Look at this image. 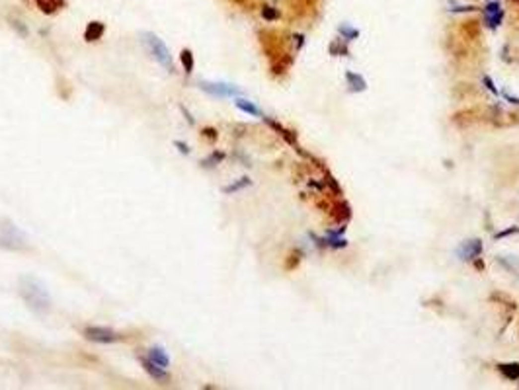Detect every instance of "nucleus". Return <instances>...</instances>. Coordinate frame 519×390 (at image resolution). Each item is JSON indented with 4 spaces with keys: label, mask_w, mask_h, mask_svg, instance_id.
<instances>
[{
    "label": "nucleus",
    "mask_w": 519,
    "mask_h": 390,
    "mask_svg": "<svg viewBox=\"0 0 519 390\" xmlns=\"http://www.w3.org/2000/svg\"><path fill=\"white\" fill-rule=\"evenodd\" d=\"M262 51L270 63V73L272 77L281 78L287 75V71L293 65V55L289 51V41L281 31L275 29H260L258 33Z\"/></svg>",
    "instance_id": "f257e3e1"
},
{
    "label": "nucleus",
    "mask_w": 519,
    "mask_h": 390,
    "mask_svg": "<svg viewBox=\"0 0 519 390\" xmlns=\"http://www.w3.org/2000/svg\"><path fill=\"white\" fill-rule=\"evenodd\" d=\"M18 293H20V297L24 299V303L27 307L33 312H37V314H45L51 309V297H49L47 289L35 277H29V275L20 277Z\"/></svg>",
    "instance_id": "f03ea898"
},
{
    "label": "nucleus",
    "mask_w": 519,
    "mask_h": 390,
    "mask_svg": "<svg viewBox=\"0 0 519 390\" xmlns=\"http://www.w3.org/2000/svg\"><path fill=\"white\" fill-rule=\"evenodd\" d=\"M498 109L496 107H490V105H472V107H466V109H459L457 113H453V123L457 127H472V125H478V123H484V121H492L498 117Z\"/></svg>",
    "instance_id": "7ed1b4c3"
},
{
    "label": "nucleus",
    "mask_w": 519,
    "mask_h": 390,
    "mask_svg": "<svg viewBox=\"0 0 519 390\" xmlns=\"http://www.w3.org/2000/svg\"><path fill=\"white\" fill-rule=\"evenodd\" d=\"M141 41L145 45V49L148 51V55L162 67L168 73H174V63H172V55H170V49L166 47L162 39L152 33V31H143L141 33Z\"/></svg>",
    "instance_id": "20e7f679"
},
{
    "label": "nucleus",
    "mask_w": 519,
    "mask_h": 390,
    "mask_svg": "<svg viewBox=\"0 0 519 390\" xmlns=\"http://www.w3.org/2000/svg\"><path fill=\"white\" fill-rule=\"evenodd\" d=\"M0 248L10 252H24L29 248L27 236L8 219L0 221Z\"/></svg>",
    "instance_id": "39448f33"
},
{
    "label": "nucleus",
    "mask_w": 519,
    "mask_h": 390,
    "mask_svg": "<svg viewBox=\"0 0 519 390\" xmlns=\"http://www.w3.org/2000/svg\"><path fill=\"white\" fill-rule=\"evenodd\" d=\"M82 336L86 339H90V341H94V343H117V341H121V334H117L115 330H111V328H106V326H86L84 330H82Z\"/></svg>",
    "instance_id": "423d86ee"
},
{
    "label": "nucleus",
    "mask_w": 519,
    "mask_h": 390,
    "mask_svg": "<svg viewBox=\"0 0 519 390\" xmlns=\"http://www.w3.org/2000/svg\"><path fill=\"white\" fill-rule=\"evenodd\" d=\"M199 88L203 90V92H207V94H211V96H219V98H228V96H236V94H240L234 86H230V84H222V82H199Z\"/></svg>",
    "instance_id": "0eeeda50"
},
{
    "label": "nucleus",
    "mask_w": 519,
    "mask_h": 390,
    "mask_svg": "<svg viewBox=\"0 0 519 390\" xmlns=\"http://www.w3.org/2000/svg\"><path fill=\"white\" fill-rule=\"evenodd\" d=\"M139 363L143 367V371H145L152 381H156V383H166V381L170 379V375L166 373V369L158 367L156 363H152L147 355H139Z\"/></svg>",
    "instance_id": "6e6552de"
},
{
    "label": "nucleus",
    "mask_w": 519,
    "mask_h": 390,
    "mask_svg": "<svg viewBox=\"0 0 519 390\" xmlns=\"http://www.w3.org/2000/svg\"><path fill=\"white\" fill-rule=\"evenodd\" d=\"M262 119H264V121H266V123H268V125H270V127H272V129L275 131V133H277V135H279L281 139H285V143H287V145H291V147H293L295 151H299V153H302V151H300V147H299V143H297V135H295L293 131H289L287 127H283L281 123L273 121V119H270V117H266V115H264Z\"/></svg>",
    "instance_id": "1a4fd4ad"
},
{
    "label": "nucleus",
    "mask_w": 519,
    "mask_h": 390,
    "mask_svg": "<svg viewBox=\"0 0 519 390\" xmlns=\"http://www.w3.org/2000/svg\"><path fill=\"white\" fill-rule=\"evenodd\" d=\"M104 33H106V26H104L102 22L94 20V22H90V24L86 26V29H84V39H86L88 43L100 41V39L104 37Z\"/></svg>",
    "instance_id": "9d476101"
},
{
    "label": "nucleus",
    "mask_w": 519,
    "mask_h": 390,
    "mask_svg": "<svg viewBox=\"0 0 519 390\" xmlns=\"http://www.w3.org/2000/svg\"><path fill=\"white\" fill-rule=\"evenodd\" d=\"M147 357H148L152 363H156L158 367H162V369H168V367H170V357H168L166 349H164V347H160V345H154V347H150V349H148V353H147Z\"/></svg>",
    "instance_id": "9b49d317"
},
{
    "label": "nucleus",
    "mask_w": 519,
    "mask_h": 390,
    "mask_svg": "<svg viewBox=\"0 0 519 390\" xmlns=\"http://www.w3.org/2000/svg\"><path fill=\"white\" fill-rule=\"evenodd\" d=\"M486 14H488V24L492 27H498L502 24V18H504V12L500 10V6H498V2H492L486 6Z\"/></svg>",
    "instance_id": "f8f14e48"
},
{
    "label": "nucleus",
    "mask_w": 519,
    "mask_h": 390,
    "mask_svg": "<svg viewBox=\"0 0 519 390\" xmlns=\"http://www.w3.org/2000/svg\"><path fill=\"white\" fill-rule=\"evenodd\" d=\"M234 105L240 109V111H244L248 115H254V117H264V113H262V109L258 107V105H254L252 102H248V100H242V98H238Z\"/></svg>",
    "instance_id": "ddd939ff"
},
{
    "label": "nucleus",
    "mask_w": 519,
    "mask_h": 390,
    "mask_svg": "<svg viewBox=\"0 0 519 390\" xmlns=\"http://www.w3.org/2000/svg\"><path fill=\"white\" fill-rule=\"evenodd\" d=\"M300 260H302V252L295 248V250H291V252L287 254V258H285V261H283V267H285L287 271H293V269L300 263Z\"/></svg>",
    "instance_id": "4468645a"
},
{
    "label": "nucleus",
    "mask_w": 519,
    "mask_h": 390,
    "mask_svg": "<svg viewBox=\"0 0 519 390\" xmlns=\"http://www.w3.org/2000/svg\"><path fill=\"white\" fill-rule=\"evenodd\" d=\"M180 61H182V67H184L186 75H191V73H193V67H195V59H193L191 49H182V53H180Z\"/></svg>",
    "instance_id": "2eb2a0df"
},
{
    "label": "nucleus",
    "mask_w": 519,
    "mask_h": 390,
    "mask_svg": "<svg viewBox=\"0 0 519 390\" xmlns=\"http://www.w3.org/2000/svg\"><path fill=\"white\" fill-rule=\"evenodd\" d=\"M500 373L510 379V381H518L519 379V363H506L500 365Z\"/></svg>",
    "instance_id": "dca6fc26"
},
{
    "label": "nucleus",
    "mask_w": 519,
    "mask_h": 390,
    "mask_svg": "<svg viewBox=\"0 0 519 390\" xmlns=\"http://www.w3.org/2000/svg\"><path fill=\"white\" fill-rule=\"evenodd\" d=\"M224 160V153H221V151H213L211 155L207 156V158H203V166L205 168H213V166H217V164H221Z\"/></svg>",
    "instance_id": "f3484780"
},
{
    "label": "nucleus",
    "mask_w": 519,
    "mask_h": 390,
    "mask_svg": "<svg viewBox=\"0 0 519 390\" xmlns=\"http://www.w3.org/2000/svg\"><path fill=\"white\" fill-rule=\"evenodd\" d=\"M248 185H252L250 178H240L238 182L230 183V185H224V187H222V191H224V193H236V191L244 189V187H248Z\"/></svg>",
    "instance_id": "a211bd4d"
},
{
    "label": "nucleus",
    "mask_w": 519,
    "mask_h": 390,
    "mask_svg": "<svg viewBox=\"0 0 519 390\" xmlns=\"http://www.w3.org/2000/svg\"><path fill=\"white\" fill-rule=\"evenodd\" d=\"M346 78L352 82V90L354 92H361V90H365V80L359 77V75H354V73H348Z\"/></svg>",
    "instance_id": "6ab92c4d"
},
{
    "label": "nucleus",
    "mask_w": 519,
    "mask_h": 390,
    "mask_svg": "<svg viewBox=\"0 0 519 390\" xmlns=\"http://www.w3.org/2000/svg\"><path fill=\"white\" fill-rule=\"evenodd\" d=\"M466 248H468V254H464V260H470V258L474 260V258L482 252V244H480V240H472V244H468Z\"/></svg>",
    "instance_id": "aec40b11"
},
{
    "label": "nucleus",
    "mask_w": 519,
    "mask_h": 390,
    "mask_svg": "<svg viewBox=\"0 0 519 390\" xmlns=\"http://www.w3.org/2000/svg\"><path fill=\"white\" fill-rule=\"evenodd\" d=\"M33 2H35V4H37V8H39L41 12H45V14H53L55 10L59 8L53 0H33Z\"/></svg>",
    "instance_id": "412c9836"
},
{
    "label": "nucleus",
    "mask_w": 519,
    "mask_h": 390,
    "mask_svg": "<svg viewBox=\"0 0 519 390\" xmlns=\"http://www.w3.org/2000/svg\"><path fill=\"white\" fill-rule=\"evenodd\" d=\"M262 16H264L266 20L273 22V20H277V18H279V12H277L275 8H272V6H264V10H262Z\"/></svg>",
    "instance_id": "4be33fe9"
},
{
    "label": "nucleus",
    "mask_w": 519,
    "mask_h": 390,
    "mask_svg": "<svg viewBox=\"0 0 519 390\" xmlns=\"http://www.w3.org/2000/svg\"><path fill=\"white\" fill-rule=\"evenodd\" d=\"M201 137H205L207 141H217V131L213 129V127H205V129H201Z\"/></svg>",
    "instance_id": "5701e85b"
},
{
    "label": "nucleus",
    "mask_w": 519,
    "mask_h": 390,
    "mask_svg": "<svg viewBox=\"0 0 519 390\" xmlns=\"http://www.w3.org/2000/svg\"><path fill=\"white\" fill-rule=\"evenodd\" d=\"M340 33H344V35H348V37H352V39H355V37L359 35V31L350 26H340Z\"/></svg>",
    "instance_id": "b1692460"
},
{
    "label": "nucleus",
    "mask_w": 519,
    "mask_h": 390,
    "mask_svg": "<svg viewBox=\"0 0 519 390\" xmlns=\"http://www.w3.org/2000/svg\"><path fill=\"white\" fill-rule=\"evenodd\" d=\"M174 147H178V151H180L182 155H190V147H188L186 143H182V141H174Z\"/></svg>",
    "instance_id": "393cba45"
},
{
    "label": "nucleus",
    "mask_w": 519,
    "mask_h": 390,
    "mask_svg": "<svg viewBox=\"0 0 519 390\" xmlns=\"http://www.w3.org/2000/svg\"><path fill=\"white\" fill-rule=\"evenodd\" d=\"M484 84H486V86H488V88H490V90H492V94H498V90H496V88H494V86H492V80H490V78H484Z\"/></svg>",
    "instance_id": "a878e982"
},
{
    "label": "nucleus",
    "mask_w": 519,
    "mask_h": 390,
    "mask_svg": "<svg viewBox=\"0 0 519 390\" xmlns=\"http://www.w3.org/2000/svg\"><path fill=\"white\" fill-rule=\"evenodd\" d=\"M53 2H55V4H57V6H63V4H65V2H63V0H53Z\"/></svg>",
    "instance_id": "bb28decb"
}]
</instances>
